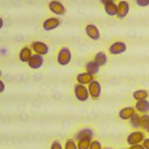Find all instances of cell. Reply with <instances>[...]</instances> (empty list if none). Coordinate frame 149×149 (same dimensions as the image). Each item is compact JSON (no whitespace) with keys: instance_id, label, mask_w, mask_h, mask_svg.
<instances>
[{"instance_id":"obj_1","label":"cell","mask_w":149,"mask_h":149,"mask_svg":"<svg viewBox=\"0 0 149 149\" xmlns=\"http://www.w3.org/2000/svg\"><path fill=\"white\" fill-rule=\"evenodd\" d=\"M74 94H75V97L84 102V101H87L91 96H89V92H88V88L85 86V85H75V87H74Z\"/></svg>"},{"instance_id":"obj_2","label":"cell","mask_w":149,"mask_h":149,"mask_svg":"<svg viewBox=\"0 0 149 149\" xmlns=\"http://www.w3.org/2000/svg\"><path fill=\"white\" fill-rule=\"evenodd\" d=\"M56 60H58V63L61 65V66L68 65L70 62V60H72V53H70L69 48L68 47H62L58 53Z\"/></svg>"},{"instance_id":"obj_3","label":"cell","mask_w":149,"mask_h":149,"mask_svg":"<svg viewBox=\"0 0 149 149\" xmlns=\"http://www.w3.org/2000/svg\"><path fill=\"white\" fill-rule=\"evenodd\" d=\"M88 92H89V96L92 99H99L101 95V84L97 80H93L92 82L88 84Z\"/></svg>"},{"instance_id":"obj_4","label":"cell","mask_w":149,"mask_h":149,"mask_svg":"<svg viewBox=\"0 0 149 149\" xmlns=\"http://www.w3.org/2000/svg\"><path fill=\"white\" fill-rule=\"evenodd\" d=\"M31 48L35 54H39V55H46L49 51L48 46L42 41H33L31 45Z\"/></svg>"},{"instance_id":"obj_5","label":"cell","mask_w":149,"mask_h":149,"mask_svg":"<svg viewBox=\"0 0 149 149\" xmlns=\"http://www.w3.org/2000/svg\"><path fill=\"white\" fill-rule=\"evenodd\" d=\"M48 8L52 13H54L55 15H63L66 13V8L65 6L58 1V0H52V1L48 4Z\"/></svg>"},{"instance_id":"obj_6","label":"cell","mask_w":149,"mask_h":149,"mask_svg":"<svg viewBox=\"0 0 149 149\" xmlns=\"http://www.w3.org/2000/svg\"><path fill=\"white\" fill-rule=\"evenodd\" d=\"M126 49H127V45L125 42H122V41H115V42L111 44L109 46V48H108L109 53L110 54H114V55L122 54V53L126 52Z\"/></svg>"},{"instance_id":"obj_7","label":"cell","mask_w":149,"mask_h":149,"mask_svg":"<svg viewBox=\"0 0 149 149\" xmlns=\"http://www.w3.org/2000/svg\"><path fill=\"white\" fill-rule=\"evenodd\" d=\"M144 140V134L142 132H133L127 136V143L129 146L139 144Z\"/></svg>"},{"instance_id":"obj_8","label":"cell","mask_w":149,"mask_h":149,"mask_svg":"<svg viewBox=\"0 0 149 149\" xmlns=\"http://www.w3.org/2000/svg\"><path fill=\"white\" fill-rule=\"evenodd\" d=\"M27 63L32 69H39L44 65V58L42 55H39V54H33Z\"/></svg>"},{"instance_id":"obj_9","label":"cell","mask_w":149,"mask_h":149,"mask_svg":"<svg viewBox=\"0 0 149 149\" xmlns=\"http://www.w3.org/2000/svg\"><path fill=\"white\" fill-rule=\"evenodd\" d=\"M129 13V4L126 1V0H120L118 4V18L119 19H123L128 15Z\"/></svg>"},{"instance_id":"obj_10","label":"cell","mask_w":149,"mask_h":149,"mask_svg":"<svg viewBox=\"0 0 149 149\" xmlns=\"http://www.w3.org/2000/svg\"><path fill=\"white\" fill-rule=\"evenodd\" d=\"M86 34L88 35V38H91L92 40H95L97 41L100 39V31L99 28L93 25V24H89L86 26Z\"/></svg>"},{"instance_id":"obj_11","label":"cell","mask_w":149,"mask_h":149,"mask_svg":"<svg viewBox=\"0 0 149 149\" xmlns=\"http://www.w3.org/2000/svg\"><path fill=\"white\" fill-rule=\"evenodd\" d=\"M60 24H61L60 19H58V18H48V19H46L44 21L42 27H44L45 31H53V29L58 28L60 26Z\"/></svg>"},{"instance_id":"obj_12","label":"cell","mask_w":149,"mask_h":149,"mask_svg":"<svg viewBox=\"0 0 149 149\" xmlns=\"http://www.w3.org/2000/svg\"><path fill=\"white\" fill-rule=\"evenodd\" d=\"M94 80V75L88 72H84V73H79L77 77V81L80 85H88L89 82H92Z\"/></svg>"},{"instance_id":"obj_13","label":"cell","mask_w":149,"mask_h":149,"mask_svg":"<svg viewBox=\"0 0 149 149\" xmlns=\"http://www.w3.org/2000/svg\"><path fill=\"white\" fill-rule=\"evenodd\" d=\"M136 113L135 107H125L119 111V118L121 120H129Z\"/></svg>"},{"instance_id":"obj_14","label":"cell","mask_w":149,"mask_h":149,"mask_svg":"<svg viewBox=\"0 0 149 149\" xmlns=\"http://www.w3.org/2000/svg\"><path fill=\"white\" fill-rule=\"evenodd\" d=\"M94 137V132L91 128H84L80 132H78L75 140H93Z\"/></svg>"},{"instance_id":"obj_15","label":"cell","mask_w":149,"mask_h":149,"mask_svg":"<svg viewBox=\"0 0 149 149\" xmlns=\"http://www.w3.org/2000/svg\"><path fill=\"white\" fill-rule=\"evenodd\" d=\"M135 109H136L137 113L147 114L148 111H149V101H147V100L136 101V103H135Z\"/></svg>"},{"instance_id":"obj_16","label":"cell","mask_w":149,"mask_h":149,"mask_svg":"<svg viewBox=\"0 0 149 149\" xmlns=\"http://www.w3.org/2000/svg\"><path fill=\"white\" fill-rule=\"evenodd\" d=\"M32 52H33V51H32L31 47H27V46L22 47L21 51H20V53H19V59H20V61H21V62H28V60H29L31 56L33 55Z\"/></svg>"},{"instance_id":"obj_17","label":"cell","mask_w":149,"mask_h":149,"mask_svg":"<svg viewBox=\"0 0 149 149\" xmlns=\"http://www.w3.org/2000/svg\"><path fill=\"white\" fill-rule=\"evenodd\" d=\"M104 11L109 17L118 15V4H115V1H114V3L104 5Z\"/></svg>"},{"instance_id":"obj_18","label":"cell","mask_w":149,"mask_h":149,"mask_svg":"<svg viewBox=\"0 0 149 149\" xmlns=\"http://www.w3.org/2000/svg\"><path fill=\"white\" fill-rule=\"evenodd\" d=\"M149 96V92L146 89H137L133 93V97L136 101H141V100H147Z\"/></svg>"},{"instance_id":"obj_19","label":"cell","mask_w":149,"mask_h":149,"mask_svg":"<svg viewBox=\"0 0 149 149\" xmlns=\"http://www.w3.org/2000/svg\"><path fill=\"white\" fill-rule=\"evenodd\" d=\"M99 69H100V66H99L94 60L86 63V72L93 74V75H95V74L99 73Z\"/></svg>"},{"instance_id":"obj_20","label":"cell","mask_w":149,"mask_h":149,"mask_svg":"<svg viewBox=\"0 0 149 149\" xmlns=\"http://www.w3.org/2000/svg\"><path fill=\"white\" fill-rule=\"evenodd\" d=\"M94 61L101 67V66H104L107 63V55L103 53V52H99L96 53L95 58H94Z\"/></svg>"},{"instance_id":"obj_21","label":"cell","mask_w":149,"mask_h":149,"mask_svg":"<svg viewBox=\"0 0 149 149\" xmlns=\"http://www.w3.org/2000/svg\"><path fill=\"white\" fill-rule=\"evenodd\" d=\"M148 125H149V115L148 114H142L140 116V128L147 129Z\"/></svg>"},{"instance_id":"obj_22","label":"cell","mask_w":149,"mask_h":149,"mask_svg":"<svg viewBox=\"0 0 149 149\" xmlns=\"http://www.w3.org/2000/svg\"><path fill=\"white\" fill-rule=\"evenodd\" d=\"M130 120V125H132V127H134V128H140V114L136 113L129 119Z\"/></svg>"},{"instance_id":"obj_23","label":"cell","mask_w":149,"mask_h":149,"mask_svg":"<svg viewBox=\"0 0 149 149\" xmlns=\"http://www.w3.org/2000/svg\"><path fill=\"white\" fill-rule=\"evenodd\" d=\"M92 140H79L78 141V149H89Z\"/></svg>"},{"instance_id":"obj_24","label":"cell","mask_w":149,"mask_h":149,"mask_svg":"<svg viewBox=\"0 0 149 149\" xmlns=\"http://www.w3.org/2000/svg\"><path fill=\"white\" fill-rule=\"evenodd\" d=\"M65 149H78V144L75 143V141H74V140L68 139V140L66 141Z\"/></svg>"},{"instance_id":"obj_25","label":"cell","mask_w":149,"mask_h":149,"mask_svg":"<svg viewBox=\"0 0 149 149\" xmlns=\"http://www.w3.org/2000/svg\"><path fill=\"white\" fill-rule=\"evenodd\" d=\"M135 3L140 7H147L149 5V0H135Z\"/></svg>"},{"instance_id":"obj_26","label":"cell","mask_w":149,"mask_h":149,"mask_svg":"<svg viewBox=\"0 0 149 149\" xmlns=\"http://www.w3.org/2000/svg\"><path fill=\"white\" fill-rule=\"evenodd\" d=\"M89 149H102V147H101V143L99 141H92Z\"/></svg>"},{"instance_id":"obj_27","label":"cell","mask_w":149,"mask_h":149,"mask_svg":"<svg viewBox=\"0 0 149 149\" xmlns=\"http://www.w3.org/2000/svg\"><path fill=\"white\" fill-rule=\"evenodd\" d=\"M51 149H62V146H61V143L59 141H54L52 143V146H51Z\"/></svg>"},{"instance_id":"obj_28","label":"cell","mask_w":149,"mask_h":149,"mask_svg":"<svg viewBox=\"0 0 149 149\" xmlns=\"http://www.w3.org/2000/svg\"><path fill=\"white\" fill-rule=\"evenodd\" d=\"M129 149H146V148L143 147V144L139 143V144H134V146H130V147H129Z\"/></svg>"},{"instance_id":"obj_29","label":"cell","mask_w":149,"mask_h":149,"mask_svg":"<svg viewBox=\"0 0 149 149\" xmlns=\"http://www.w3.org/2000/svg\"><path fill=\"white\" fill-rule=\"evenodd\" d=\"M142 144H143V147H144L146 149H149V139H144V140L142 141Z\"/></svg>"},{"instance_id":"obj_30","label":"cell","mask_w":149,"mask_h":149,"mask_svg":"<svg viewBox=\"0 0 149 149\" xmlns=\"http://www.w3.org/2000/svg\"><path fill=\"white\" fill-rule=\"evenodd\" d=\"M4 91H5V84L0 80V93H3Z\"/></svg>"},{"instance_id":"obj_31","label":"cell","mask_w":149,"mask_h":149,"mask_svg":"<svg viewBox=\"0 0 149 149\" xmlns=\"http://www.w3.org/2000/svg\"><path fill=\"white\" fill-rule=\"evenodd\" d=\"M101 3L103 5H107V4H110V3H114V0H101Z\"/></svg>"},{"instance_id":"obj_32","label":"cell","mask_w":149,"mask_h":149,"mask_svg":"<svg viewBox=\"0 0 149 149\" xmlns=\"http://www.w3.org/2000/svg\"><path fill=\"white\" fill-rule=\"evenodd\" d=\"M3 27H4V20H3V18H0V29Z\"/></svg>"},{"instance_id":"obj_33","label":"cell","mask_w":149,"mask_h":149,"mask_svg":"<svg viewBox=\"0 0 149 149\" xmlns=\"http://www.w3.org/2000/svg\"><path fill=\"white\" fill-rule=\"evenodd\" d=\"M146 132H147V133H149V125H148V127H147V129H146Z\"/></svg>"},{"instance_id":"obj_34","label":"cell","mask_w":149,"mask_h":149,"mask_svg":"<svg viewBox=\"0 0 149 149\" xmlns=\"http://www.w3.org/2000/svg\"><path fill=\"white\" fill-rule=\"evenodd\" d=\"M104 149H111V148H104Z\"/></svg>"},{"instance_id":"obj_35","label":"cell","mask_w":149,"mask_h":149,"mask_svg":"<svg viewBox=\"0 0 149 149\" xmlns=\"http://www.w3.org/2000/svg\"><path fill=\"white\" fill-rule=\"evenodd\" d=\"M0 75H1V70H0Z\"/></svg>"}]
</instances>
